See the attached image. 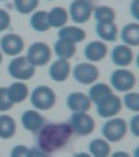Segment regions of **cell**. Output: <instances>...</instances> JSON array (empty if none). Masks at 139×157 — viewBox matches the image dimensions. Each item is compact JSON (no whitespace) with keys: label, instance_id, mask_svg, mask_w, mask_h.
I'll return each mask as SVG.
<instances>
[{"label":"cell","instance_id":"d4e9b609","mask_svg":"<svg viewBox=\"0 0 139 157\" xmlns=\"http://www.w3.org/2000/svg\"><path fill=\"white\" fill-rule=\"evenodd\" d=\"M29 23H30V27L35 32H38V33H45L51 29L46 11H37L36 10L34 13H31Z\"/></svg>","mask_w":139,"mask_h":157},{"label":"cell","instance_id":"836d02e7","mask_svg":"<svg viewBox=\"0 0 139 157\" xmlns=\"http://www.w3.org/2000/svg\"><path fill=\"white\" fill-rule=\"evenodd\" d=\"M129 10H130L131 17H134L137 22H139V0H131Z\"/></svg>","mask_w":139,"mask_h":157},{"label":"cell","instance_id":"f546056e","mask_svg":"<svg viewBox=\"0 0 139 157\" xmlns=\"http://www.w3.org/2000/svg\"><path fill=\"white\" fill-rule=\"evenodd\" d=\"M14 105L7 95V87H0V112H7Z\"/></svg>","mask_w":139,"mask_h":157},{"label":"cell","instance_id":"5bb4252c","mask_svg":"<svg viewBox=\"0 0 139 157\" xmlns=\"http://www.w3.org/2000/svg\"><path fill=\"white\" fill-rule=\"evenodd\" d=\"M108 52L109 49L106 42L96 40V41H90L86 44L83 49V56L88 62L97 63L103 61L108 55Z\"/></svg>","mask_w":139,"mask_h":157},{"label":"cell","instance_id":"83f0119b","mask_svg":"<svg viewBox=\"0 0 139 157\" xmlns=\"http://www.w3.org/2000/svg\"><path fill=\"white\" fill-rule=\"evenodd\" d=\"M39 5V0H14V7L17 13L27 15L31 14L37 10Z\"/></svg>","mask_w":139,"mask_h":157},{"label":"cell","instance_id":"cb8c5ba5","mask_svg":"<svg viewBox=\"0 0 139 157\" xmlns=\"http://www.w3.org/2000/svg\"><path fill=\"white\" fill-rule=\"evenodd\" d=\"M88 150L94 157H108L111 155L110 142L104 137H96L89 142Z\"/></svg>","mask_w":139,"mask_h":157},{"label":"cell","instance_id":"7a4b0ae2","mask_svg":"<svg viewBox=\"0 0 139 157\" xmlns=\"http://www.w3.org/2000/svg\"><path fill=\"white\" fill-rule=\"evenodd\" d=\"M128 130V122L117 115L107 120L101 128V133H102V136L109 142H119L125 139Z\"/></svg>","mask_w":139,"mask_h":157},{"label":"cell","instance_id":"7402d4cb","mask_svg":"<svg viewBox=\"0 0 139 157\" xmlns=\"http://www.w3.org/2000/svg\"><path fill=\"white\" fill-rule=\"evenodd\" d=\"M114 93V89L110 86V84L107 83H96L92 84L90 89L88 91V97L92 104L97 105L99 102L102 100H104L106 98H108L109 95Z\"/></svg>","mask_w":139,"mask_h":157},{"label":"cell","instance_id":"d590c367","mask_svg":"<svg viewBox=\"0 0 139 157\" xmlns=\"http://www.w3.org/2000/svg\"><path fill=\"white\" fill-rule=\"evenodd\" d=\"M134 157H139V146L136 147V149L134 150Z\"/></svg>","mask_w":139,"mask_h":157},{"label":"cell","instance_id":"6da1fadb","mask_svg":"<svg viewBox=\"0 0 139 157\" xmlns=\"http://www.w3.org/2000/svg\"><path fill=\"white\" fill-rule=\"evenodd\" d=\"M37 134L38 148L49 156L53 152L61 150L68 144L73 136V132L70 124L59 122L45 124Z\"/></svg>","mask_w":139,"mask_h":157},{"label":"cell","instance_id":"4dcf8cb0","mask_svg":"<svg viewBox=\"0 0 139 157\" xmlns=\"http://www.w3.org/2000/svg\"><path fill=\"white\" fill-rule=\"evenodd\" d=\"M12 23V17L9 13L2 8H0V33L5 32L11 27Z\"/></svg>","mask_w":139,"mask_h":157},{"label":"cell","instance_id":"e0dca14e","mask_svg":"<svg viewBox=\"0 0 139 157\" xmlns=\"http://www.w3.org/2000/svg\"><path fill=\"white\" fill-rule=\"evenodd\" d=\"M95 33L103 42H116L119 37V28L116 22H96Z\"/></svg>","mask_w":139,"mask_h":157},{"label":"cell","instance_id":"e575fe53","mask_svg":"<svg viewBox=\"0 0 139 157\" xmlns=\"http://www.w3.org/2000/svg\"><path fill=\"white\" fill-rule=\"evenodd\" d=\"M112 156L114 157H117V156H125V157H129L128 152H124V151H117L115 154H112Z\"/></svg>","mask_w":139,"mask_h":157},{"label":"cell","instance_id":"1f68e13d","mask_svg":"<svg viewBox=\"0 0 139 157\" xmlns=\"http://www.w3.org/2000/svg\"><path fill=\"white\" fill-rule=\"evenodd\" d=\"M30 148H28L24 144L15 146L11 151V157H29Z\"/></svg>","mask_w":139,"mask_h":157},{"label":"cell","instance_id":"484cf974","mask_svg":"<svg viewBox=\"0 0 139 157\" xmlns=\"http://www.w3.org/2000/svg\"><path fill=\"white\" fill-rule=\"evenodd\" d=\"M16 122L8 114L0 115V139L9 140L16 133Z\"/></svg>","mask_w":139,"mask_h":157},{"label":"cell","instance_id":"4fadbf2b","mask_svg":"<svg viewBox=\"0 0 139 157\" xmlns=\"http://www.w3.org/2000/svg\"><path fill=\"white\" fill-rule=\"evenodd\" d=\"M21 124L26 130L33 133V134H37L39 130L43 128V126L46 124V120L38 112V109L35 108V109H27L22 113Z\"/></svg>","mask_w":139,"mask_h":157},{"label":"cell","instance_id":"2e32d148","mask_svg":"<svg viewBox=\"0 0 139 157\" xmlns=\"http://www.w3.org/2000/svg\"><path fill=\"white\" fill-rule=\"evenodd\" d=\"M66 106L72 112H88L92 107V101L88 94L75 91L67 95Z\"/></svg>","mask_w":139,"mask_h":157},{"label":"cell","instance_id":"9a60e30c","mask_svg":"<svg viewBox=\"0 0 139 157\" xmlns=\"http://www.w3.org/2000/svg\"><path fill=\"white\" fill-rule=\"evenodd\" d=\"M72 72V67L68 62V59H61L58 58L53 61L49 67V76L53 82L57 83H64L66 82L70 75Z\"/></svg>","mask_w":139,"mask_h":157},{"label":"cell","instance_id":"3957f363","mask_svg":"<svg viewBox=\"0 0 139 157\" xmlns=\"http://www.w3.org/2000/svg\"><path fill=\"white\" fill-rule=\"evenodd\" d=\"M30 102L38 111H49L56 105L57 95L50 86L39 85L30 93Z\"/></svg>","mask_w":139,"mask_h":157},{"label":"cell","instance_id":"8d00e7d4","mask_svg":"<svg viewBox=\"0 0 139 157\" xmlns=\"http://www.w3.org/2000/svg\"><path fill=\"white\" fill-rule=\"evenodd\" d=\"M134 61H136V65H137V67L139 69V52L137 54V56L134 57Z\"/></svg>","mask_w":139,"mask_h":157},{"label":"cell","instance_id":"ba28073f","mask_svg":"<svg viewBox=\"0 0 139 157\" xmlns=\"http://www.w3.org/2000/svg\"><path fill=\"white\" fill-rule=\"evenodd\" d=\"M94 8L92 0H73L68 8L70 19L77 25L88 22L93 17Z\"/></svg>","mask_w":139,"mask_h":157},{"label":"cell","instance_id":"52a82bcc","mask_svg":"<svg viewBox=\"0 0 139 157\" xmlns=\"http://www.w3.org/2000/svg\"><path fill=\"white\" fill-rule=\"evenodd\" d=\"M26 57L34 67H45L52 58V49L45 42H34L29 45Z\"/></svg>","mask_w":139,"mask_h":157},{"label":"cell","instance_id":"74e56055","mask_svg":"<svg viewBox=\"0 0 139 157\" xmlns=\"http://www.w3.org/2000/svg\"><path fill=\"white\" fill-rule=\"evenodd\" d=\"M2 51H1V49H0V65H1V63H2Z\"/></svg>","mask_w":139,"mask_h":157},{"label":"cell","instance_id":"5b68a950","mask_svg":"<svg viewBox=\"0 0 139 157\" xmlns=\"http://www.w3.org/2000/svg\"><path fill=\"white\" fill-rule=\"evenodd\" d=\"M8 73L12 78L16 80H29L35 76L36 72V67H34L31 63L28 61L26 56H20L17 55L12 59L8 64Z\"/></svg>","mask_w":139,"mask_h":157},{"label":"cell","instance_id":"8992f818","mask_svg":"<svg viewBox=\"0 0 139 157\" xmlns=\"http://www.w3.org/2000/svg\"><path fill=\"white\" fill-rule=\"evenodd\" d=\"M70 126L73 134L77 136H88L95 130V120L88 112H72L70 118Z\"/></svg>","mask_w":139,"mask_h":157},{"label":"cell","instance_id":"d6986e66","mask_svg":"<svg viewBox=\"0 0 139 157\" xmlns=\"http://www.w3.org/2000/svg\"><path fill=\"white\" fill-rule=\"evenodd\" d=\"M7 95L13 105L21 104L24 100H27V98L29 97V87L24 82L17 80L12 83L7 87Z\"/></svg>","mask_w":139,"mask_h":157},{"label":"cell","instance_id":"8fae6325","mask_svg":"<svg viewBox=\"0 0 139 157\" xmlns=\"http://www.w3.org/2000/svg\"><path fill=\"white\" fill-rule=\"evenodd\" d=\"M0 49L7 56L15 57L24 49V40L15 33L5 34L0 39Z\"/></svg>","mask_w":139,"mask_h":157},{"label":"cell","instance_id":"ffe728a7","mask_svg":"<svg viewBox=\"0 0 139 157\" xmlns=\"http://www.w3.org/2000/svg\"><path fill=\"white\" fill-rule=\"evenodd\" d=\"M122 43L130 45L131 48L139 47V22H129L123 26L119 32Z\"/></svg>","mask_w":139,"mask_h":157},{"label":"cell","instance_id":"f1b7e54d","mask_svg":"<svg viewBox=\"0 0 139 157\" xmlns=\"http://www.w3.org/2000/svg\"><path fill=\"white\" fill-rule=\"evenodd\" d=\"M123 106L126 107V109L130 112L139 113V92L129 91L125 92L124 97L122 98Z\"/></svg>","mask_w":139,"mask_h":157},{"label":"cell","instance_id":"ab89813d","mask_svg":"<svg viewBox=\"0 0 139 157\" xmlns=\"http://www.w3.org/2000/svg\"><path fill=\"white\" fill-rule=\"evenodd\" d=\"M46 1H53V0H46Z\"/></svg>","mask_w":139,"mask_h":157},{"label":"cell","instance_id":"d6a6232c","mask_svg":"<svg viewBox=\"0 0 139 157\" xmlns=\"http://www.w3.org/2000/svg\"><path fill=\"white\" fill-rule=\"evenodd\" d=\"M128 124L129 129H130V133L134 135V137H138L139 139V113L134 114Z\"/></svg>","mask_w":139,"mask_h":157},{"label":"cell","instance_id":"f35d334b","mask_svg":"<svg viewBox=\"0 0 139 157\" xmlns=\"http://www.w3.org/2000/svg\"><path fill=\"white\" fill-rule=\"evenodd\" d=\"M0 1H7V0H0Z\"/></svg>","mask_w":139,"mask_h":157},{"label":"cell","instance_id":"603a6c76","mask_svg":"<svg viewBox=\"0 0 139 157\" xmlns=\"http://www.w3.org/2000/svg\"><path fill=\"white\" fill-rule=\"evenodd\" d=\"M48 19L51 28H61L67 25L70 20V14L66 8L61 6H56L48 12Z\"/></svg>","mask_w":139,"mask_h":157},{"label":"cell","instance_id":"30bf717a","mask_svg":"<svg viewBox=\"0 0 139 157\" xmlns=\"http://www.w3.org/2000/svg\"><path fill=\"white\" fill-rule=\"evenodd\" d=\"M96 106V113L99 114V117L103 119H109L117 117L123 109V101L122 98L119 95L112 93L106 98L104 100L99 102Z\"/></svg>","mask_w":139,"mask_h":157},{"label":"cell","instance_id":"277c9868","mask_svg":"<svg viewBox=\"0 0 139 157\" xmlns=\"http://www.w3.org/2000/svg\"><path fill=\"white\" fill-rule=\"evenodd\" d=\"M110 86L117 92H129L134 89L137 77L128 67H118L110 75Z\"/></svg>","mask_w":139,"mask_h":157},{"label":"cell","instance_id":"7c38bea8","mask_svg":"<svg viewBox=\"0 0 139 157\" xmlns=\"http://www.w3.org/2000/svg\"><path fill=\"white\" fill-rule=\"evenodd\" d=\"M111 62L118 67H128L134 61V52L130 45L119 43L111 50Z\"/></svg>","mask_w":139,"mask_h":157},{"label":"cell","instance_id":"4316f807","mask_svg":"<svg viewBox=\"0 0 139 157\" xmlns=\"http://www.w3.org/2000/svg\"><path fill=\"white\" fill-rule=\"evenodd\" d=\"M93 15L96 22H114L116 20L115 10L107 5H101L94 8Z\"/></svg>","mask_w":139,"mask_h":157},{"label":"cell","instance_id":"9c48e42d","mask_svg":"<svg viewBox=\"0 0 139 157\" xmlns=\"http://www.w3.org/2000/svg\"><path fill=\"white\" fill-rule=\"evenodd\" d=\"M72 75L74 80L81 85H92L100 77L99 67L92 62L78 63L73 67Z\"/></svg>","mask_w":139,"mask_h":157},{"label":"cell","instance_id":"44dd1931","mask_svg":"<svg viewBox=\"0 0 139 157\" xmlns=\"http://www.w3.org/2000/svg\"><path fill=\"white\" fill-rule=\"evenodd\" d=\"M53 52L58 58L61 59H71L77 54V44L71 41L64 39H59L53 44Z\"/></svg>","mask_w":139,"mask_h":157},{"label":"cell","instance_id":"ac0fdd59","mask_svg":"<svg viewBox=\"0 0 139 157\" xmlns=\"http://www.w3.org/2000/svg\"><path fill=\"white\" fill-rule=\"evenodd\" d=\"M58 37L71 41V42L77 44V43H80V42L86 40L87 33L85 29L77 26V25H65L64 27L59 28Z\"/></svg>","mask_w":139,"mask_h":157}]
</instances>
